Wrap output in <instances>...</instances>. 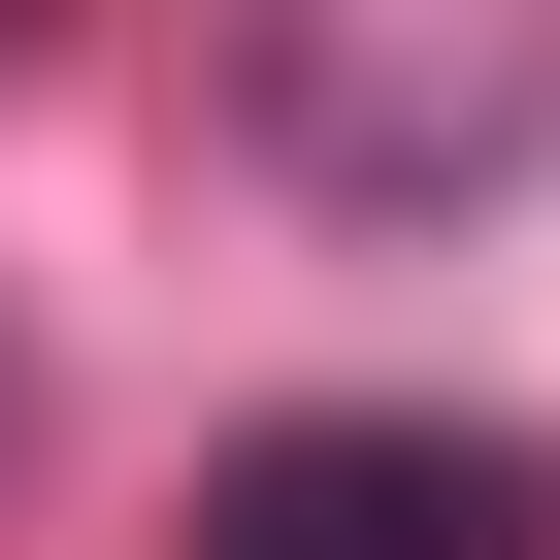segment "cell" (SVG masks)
Listing matches in <instances>:
<instances>
[{
	"label": "cell",
	"instance_id": "1",
	"mask_svg": "<svg viewBox=\"0 0 560 560\" xmlns=\"http://www.w3.org/2000/svg\"><path fill=\"white\" fill-rule=\"evenodd\" d=\"M198 560H560V462H527V429L363 396V429H264V462L198 494Z\"/></svg>",
	"mask_w": 560,
	"mask_h": 560
}]
</instances>
